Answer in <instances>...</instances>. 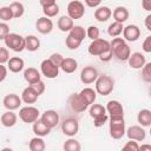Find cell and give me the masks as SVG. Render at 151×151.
<instances>
[{
	"mask_svg": "<svg viewBox=\"0 0 151 151\" xmlns=\"http://www.w3.org/2000/svg\"><path fill=\"white\" fill-rule=\"evenodd\" d=\"M125 134L129 139H133L136 142H143L146 137V131L140 125H132L125 130Z\"/></svg>",
	"mask_w": 151,
	"mask_h": 151,
	"instance_id": "obj_11",
	"label": "cell"
},
{
	"mask_svg": "<svg viewBox=\"0 0 151 151\" xmlns=\"http://www.w3.org/2000/svg\"><path fill=\"white\" fill-rule=\"evenodd\" d=\"M32 130L34 132L35 136H39V137H45V136H48L50 132H51V129L47 127L40 119H37L34 123H33V126H32Z\"/></svg>",
	"mask_w": 151,
	"mask_h": 151,
	"instance_id": "obj_26",
	"label": "cell"
},
{
	"mask_svg": "<svg viewBox=\"0 0 151 151\" xmlns=\"http://www.w3.org/2000/svg\"><path fill=\"white\" fill-rule=\"evenodd\" d=\"M21 101H22L21 100V97H19L15 93H9V94H6L4 97L2 104H4V106L7 110L14 111V110H17V109H19L21 106Z\"/></svg>",
	"mask_w": 151,
	"mask_h": 151,
	"instance_id": "obj_14",
	"label": "cell"
},
{
	"mask_svg": "<svg viewBox=\"0 0 151 151\" xmlns=\"http://www.w3.org/2000/svg\"><path fill=\"white\" fill-rule=\"evenodd\" d=\"M145 27L147 31H151V14L146 15L145 18Z\"/></svg>",
	"mask_w": 151,
	"mask_h": 151,
	"instance_id": "obj_52",
	"label": "cell"
},
{
	"mask_svg": "<svg viewBox=\"0 0 151 151\" xmlns=\"http://www.w3.org/2000/svg\"><path fill=\"white\" fill-rule=\"evenodd\" d=\"M50 60H51L54 65H57V66L60 68V65H61V63H63V60H64V57H63L60 53H52V54L50 55Z\"/></svg>",
	"mask_w": 151,
	"mask_h": 151,
	"instance_id": "obj_44",
	"label": "cell"
},
{
	"mask_svg": "<svg viewBox=\"0 0 151 151\" xmlns=\"http://www.w3.org/2000/svg\"><path fill=\"white\" fill-rule=\"evenodd\" d=\"M106 112L110 116H124V109L120 101L118 100H110L106 104Z\"/></svg>",
	"mask_w": 151,
	"mask_h": 151,
	"instance_id": "obj_21",
	"label": "cell"
},
{
	"mask_svg": "<svg viewBox=\"0 0 151 151\" xmlns=\"http://www.w3.org/2000/svg\"><path fill=\"white\" fill-rule=\"evenodd\" d=\"M112 17V11L107 6H98L94 11V19L99 22H105Z\"/></svg>",
	"mask_w": 151,
	"mask_h": 151,
	"instance_id": "obj_19",
	"label": "cell"
},
{
	"mask_svg": "<svg viewBox=\"0 0 151 151\" xmlns=\"http://www.w3.org/2000/svg\"><path fill=\"white\" fill-rule=\"evenodd\" d=\"M84 14H85V6L81 1L73 0L67 5V15L71 19L73 20L80 19L84 17Z\"/></svg>",
	"mask_w": 151,
	"mask_h": 151,
	"instance_id": "obj_7",
	"label": "cell"
},
{
	"mask_svg": "<svg viewBox=\"0 0 151 151\" xmlns=\"http://www.w3.org/2000/svg\"><path fill=\"white\" fill-rule=\"evenodd\" d=\"M9 8H11V11H12L13 18H15V19L21 18V17L24 15V13H25V7H24V5H22L21 2H19V1L12 2V4L9 5Z\"/></svg>",
	"mask_w": 151,
	"mask_h": 151,
	"instance_id": "obj_32",
	"label": "cell"
},
{
	"mask_svg": "<svg viewBox=\"0 0 151 151\" xmlns=\"http://www.w3.org/2000/svg\"><path fill=\"white\" fill-rule=\"evenodd\" d=\"M143 51L145 53H150L151 52V35H147L145 38V40L143 41Z\"/></svg>",
	"mask_w": 151,
	"mask_h": 151,
	"instance_id": "obj_47",
	"label": "cell"
},
{
	"mask_svg": "<svg viewBox=\"0 0 151 151\" xmlns=\"http://www.w3.org/2000/svg\"><path fill=\"white\" fill-rule=\"evenodd\" d=\"M7 71L8 68L6 66H4V64H0V83L4 81L7 77Z\"/></svg>",
	"mask_w": 151,
	"mask_h": 151,
	"instance_id": "obj_48",
	"label": "cell"
},
{
	"mask_svg": "<svg viewBox=\"0 0 151 151\" xmlns=\"http://www.w3.org/2000/svg\"><path fill=\"white\" fill-rule=\"evenodd\" d=\"M40 72L44 77H46L48 79H54L59 76V67L57 65H54L48 58V59H45V60L41 61Z\"/></svg>",
	"mask_w": 151,
	"mask_h": 151,
	"instance_id": "obj_8",
	"label": "cell"
},
{
	"mask_svg": "<svg viewBox=\"0 0 151 151\" xmlns=\"http://www.w3.org/2000/svg\"><path fill=\"white\" fill-rule=\"evenodd\" d=\"M107 120H109V116H107V113H105V114H101V116L94 118V119H93V125H94L96 127H100V126H103Z\"/></svg>",
	"mask_w": 151,
	"mask_h": 151,
	"instance_id": "obj_42",
	"label": "cell"
},
{
	"mask_svg": "<svg viewBox=\"0 0 151 151\" xmlns=\"http://www.w3.org/2000/svg\"><path fill=\"white\" fill-rule=\"evenodd\" d=\"M112 15H113L114 21H118V22H122V24H123V22H125V21L129 19L130 13H129V9H127L126 7H124V6H118V7H116V8L113 9Z\"/></svg>",
	"mask_w": 151,
	"mask_h": 151,
	"instance_id": "obj_25",
	"label": "cell"
},
{
	"mask_svg": "<svg viewBox=\"0 0 151 151\" xmlns=\"http://www.w3.org/2000/svg\"><path fill=\"white\" fill-rule=\"evenodd\" d=\"M4 41L6 47L14 52H21L25 50V37H21L18 33H8Z\"/></svg>",
	"mask_w": 151,
	"mask_h": 151,
	"instance_id": "obj_5",
	"label": "cell"
},
{
	"mask_svg": "<svg viewBox=\"0 0 151 151\" xmlns=\"http://www.w3.org/2000/svg\"><path fill=\"white\" fill-rule=\"evenodd\" d=\"M68 104H70V107L72 109V111L77 112V113H81L84 112L85 110H87V105L83 101V99L79 97L78 93H73L68 98Z\"/></svg>",
	"mask_w": 151,
	"mask_h": 151,
	"instance_id": "obj_16",
	"label": "cell"
},
{
	"mask_svg": "<svg viewBox=\"0 0 151 151\" xmlns=\"http://www.w3.org/2000/svg\"><path fill=\"white\" fill-rule=\"evenodd\" d=\"M142 78L146 83H151V63H145L142 67Z\"/></svg>",
	"mask_w": 151,
	"mask_h": 151,
	"instance_id": "obj_39",
	"label": "cell"
},
{
	"mask_svg": "<svg viewBox=\"0 0 151 151\" xmlns=\"http://www.w3.org/2000/svg\"><path fill=\"white\" fill-rule=\"evenodd\" d=\"M123 39L125 41H130V42H133V41H137L139 38H140V28L137 26V25H127L123 28Z\"/></svg>",
	"mask_w": 151,
	"mask_h": 151,
	"instance_id": "obj_13",
	"label": "cell"
},
{
	"mask_svg": "<svg viewBox=\"0 0 151 151\" xmlns=\"http://www.w3.org/2000/svg\"><path fill=\"white\" fill-rule=\"evenodd\" d=\"M78 94H79V97L83 99V101L87 106H90L91 104H93L96 101V99H97V92H96L94 88H91V87L83 88Z\"/></svg>",
	"mask_w": 151,
	"mask_h": 151,
	"instance_id": "obj_18",
	"label": "cell"
},
{
	"mask_svg": "<svg viewBox=\"0 0 151 151\" xmlns=\"http://www.w3.org/2000/svg\"><path fill=\"white\" fill-rule=\"evenodd\" d=\"M17 120H18L17 114L13 111H11V110H7L0 117V122H1V124L5 127H12V126H14L17 124Z\"/></svg>",
	"mask_w": 151,
	"mask_h": 151,
	"instance_id": "obj_22",
	"label": "cell"
},
{
	"mask_svg": "<svg viewBox=\"0 0 151 151\" xmlns=\"http://www.w3.org/2000/svg\"><path fill=\"white\" fill-rule=\"evenodd\" d=\"M9 33V26L4 21V22H0V40H4L5 37Z\"/></svg>",
	"mask_w": 151,
	"mask_h": 151,
	"instance_id": "obj_46",
	"label": "cell"
},
{
	"mask_svg": "<svg viewBox=\"0 0 151 151\" xmlns=\"http://www.w3.org/2000/svg\"><path fill=\"white\" fill-rule=\"evenodd\" d=\"M110 51H112L110 46V41L103 38H97L92 40V42L88 45V53L94 57H101Z\"/></svg>",
	"mask_w": 151,
	"mask_h": 151,
	"instance_id": "obj_4",
	"label": "cell"
},
{
	"mask_svg": "<svg viewBox=\"0 0 151 151\" xmlns=\"http://www.w3.org/2000/svg\"><path fill=\"white\" fill-rule=\"evenodd\" d=\"M81 42H83V40L73 37L70 33H68V35L66 37V40H65V44H66V46L70 50H77V48H79V46L81 45Z\"/></svg>",
	"mask_w": 151,
	"mask_h": 151,
	"instance_id": "obj_36",
	"label": "cell"
},
{
	"mask_svg": "<svg viewBox=\"0 0 151 151\" xmlns=\"http://www.w3.org/2000/svg\"><path fill=\"white\" fill-rule=\"evenodd\" d=\"M99 73L94 66H85L80 72V80L85 85H90L96 81Z\"/></svg>",
	"mask_w": 151,
	"mask_h": 151,
	"instance_id": "obj_9",
	"label": "cell"
},
{
	"mask_svg": "<svg viewBox=\"0 0 151 151\" xmlns=\"http://www.w3.org/2000/svg\"><path fill=\"white\" fill-rule=\"evenodd\" d=\"M35 28L41 34H48L53 29V21L45 15L40 17V18H38V20L35 22Z\"/></svg>",
	"mask_w": 151,
	"mask_h": 151,
	"instance_id": "obj_15",
	"label": "cell"
},
{
	"mask_svg": "<svg viewBox=\"0 0 151 151\" xmlns=\"http://www.w3.org/2000/svg\"><path fill=\"white\" fill-rule=\"evenodd\" d=\"M28 147L31 151H44L46 149V144H45V140L42 139V137L35 136L29 140Z\"/></svg>",
	"mask_w": 151,
	"mask_h": 151,
	"instance_id": "obj_31",
	"label": "cell"
},
{
	"mask_svg": "<svg viewBox=\"0 0 151 151\" xmlns=\"http://www.w3.org/2000/svg\"><path fill=\"white\" fill-rule=\"evenodd\" d=\"M9 59V52L6 47H0V64L7 63Z\"/></svg>",
	"mask_w": 151,
	"mask_h": 151,
	"instance_id": "obj_45",
	"label": "cell"
},
{
	"mask_svg": "<svg viewBox=\"0 0 151 151\" xmlns=\"http://www.w3.org/2000/svg\"><path fill=\"white\" fill-rule=\"evenodd\" d=\"M39 109L34 106H24L19 110V118L26 124H33L37 119H39Z\"/></svg>",
	"mask_w": 151,
	"mask_h": 151,
	"instance_id": "obj_6",
	"label": "cell"
},
{
	"mask_svg": "<svg viewBox=\"0 0 151 151\" xmlns=\"http://www.w3.org/2000/svg\"><path fill=\"white\" fill-rule=\"evenodd\" d=\"M59 6L57 4H53V5H50V6H46V7H42V13L45 17L47 18H54L57 17V14L59 13Z\"/></svg>",
	"mask_w": 151,
	"mask_h": 151,
	"instance_id": "obj_37",
	"label": "cell"
},
{
	"mask_svg": "<svg viewBox=\"0 0 151 151\" xmlns=\"http://www.w3.org/2000/svg\"><path fill=\"white\" fill-rule=\"evenodd\" d=\"M123 24L122 22H118V21H114V22H112L109 27H107V33H109V35L110 37H112V38H114V37H119L120 34H122V32H123Z\"/></svg>",
	"mask_w": 151,
	"mask_h": 151,
	"instance_id": "obj_33",
	"label": "cell"
},
{
	"mask_svg": "<svg viewBox=\"0 0 151 151\" xmlns=\"http://www.w3.org/2000/svg\"><path fill=\"white\" fill-rule=\"evenodd\" d=\"M47 127H50L51 130L53 129V127H55L58 124H59V114H58V112L57 111H54V110H46L42 114H41V117L39 118Z\"/></svg>",
	"mask_w": 151,
	"mask_h": 151,
	"instance_id": "obj_12",
	"label": "cell"
},
{
	"mask_svg": "<svg viewBox=\"0 0 151 151\" xmlns=\"http://www.w3.org/2000/svg\"><path fill=\"white\" fill-rule=\"evenodd\" d=\"M137 120L140 126L143 127H149L151 125V111L147 109H143L138 112Z\"/></svg>",
	"mask_w": 151,
	"mask_h": 151,
	"instance_id": "obj_28",
	"label": "cell"
},
{
	"mask_svg": "<svg viewBox=\"0 0 151 151\" xmlns=\"http://www.w3.org/2000/svg\"><path fill=\"white\" fill-rule=\"evenodd\" d=\"M129 61V66L131 68H134V70H140L145 63H146V59H145V55L142 54L140 52H134V53H131L129 59L126 60Z\"/></svg>",
	"mask_w": 151,
	"mask_h": 151,
	"instance_id": "obj_17",
	"label": "cell"
},
{
	"mask_svg": "<svg viewBox=\"0 0 151 151\" xmlns=\"http://www.w3.org/2000/svg\"><path fill=\"white\" fill-rule=\"evenodd\" d=\"M94 86H96V92L98 94L101 96H109L111 94V92L113 91V86H114V80L106 74H101L98 76V78L94 81Z\"/></svg>",
	"mask_w": 151,
	"mask_h": 151,
	"instance_id": "obj_3",
	"label": "cell"
},
{
	"mask_svg": "<svg viewBox=\"0 0 151 151\" xmlns=\"http://www.w3.org/2000/svg\"><path fill=\"white\" fill-rule=\"evenodd\" d=\"M58 28L61 31V32H70L71 28L74 26L73 24V19H71L68 15H61L59 19H58Z\"/></svg>",
	"mask_w": 151,
	"mask_h": 151,
	"instance_id": "obj_30",
	"label": "cell"
},
{
	"mask_svg": "<svg viewBox=\"0 0 151 151\" xmlns=\"http://www.w3.org/2000/svg\"><path fill=\"white\" fill-rule=\"evenodd\" d=\"M60 68L65 73H73L78 68V61L73 58H64V60L60 65Z\"/></svg>",
	"mask_w": 151,
	"mask_h": 151,
	"instance_id": "obj_29",
	"label": "cell"
},
{
	"mask_svg": "<svg viewBox=\"0 0 151 151\" xmlns=\"http://www.w3.org/2000/svg\"><path fill=\"white\" fill-rule=\"evenodd\" d=\"M142 7L145 11L150 12L151 11V0H142Z\"/></svg>",
	"mask_w": 151,
	"mask_h": 151,
	"instance_id": "obj_50",
	"label": "cell"
},
{
	"mask_svg": "<svg viewBox=\"0 0 151 151\" xmlns=\"http://www.w3.org/2000/svg\"><path fill=\"white\" fill-rule=\"evenodd\" d=\"M24 79L28 84H33V83H37V81H39L41 79V74L37 68L27 67V68L24 70Z\"/></svg>",
	"mask_w": 151,
	"mask_h": 151,
	"instance_id": "obj_23",
	"label": "cell"
},
{
	"mask_svg": "<svg viewBox=\"0 0 151 151\" xmlns=\"http://www.w3.org/2000/svg\"><path fill=\"white\" fill-rule=\"evenodd\" d=\"M0 19L2 21H9V20L13 19V14H12V11H11L9 6L0 7Z\"/></svg>",
	"mask_w": 151,
	"mask_h": 151,
	"instance_id": "obj_38",
	"label": "cell"
},
{
	"mask_svg": "<svg viewBox=\"0 0 151 151\" xmlns=\"http://www.w3.org/2000/svg\"><path fill=\"white\" fill-rule=\"evenodd\" d=\"M38 98H39V96L29 85L27 87H25L22 93H21V100L25 104H34L38 100Z\"/></svg>",
	"mask_w": 151,
	"mask_h": 151,
	"instance_id": "obj_24",
	"label": "cell"
},
{
	"mask_svg": "<svg viewBox=\"0 0 151 151\" xmlns=\"http://www.w3.org/2000/svg\"><path fill=\"white\" fill-rule=\"evenodd\" d=\"M63 147H64L65 151H80L81 145H80V143H79L77 139H74V138L71 137L70 139H67V140L64 143Z\"/></svg>",
	"mask_w": 151,
	"mask_h": 151,
	"instance_id": "obj_35",
	"label": "cell"
},
{
	"mask_svg": "<svg viewBox=\"0 0 151 151\" xmlns=\"http://www.w3.org/2000/svg\"><path fill=\"white\" fill-rule=\"evenodd\" d=\"M88 112H90L91 118L94 119V118H97V117H99V116H101V114H105V113H106V109H105L103 105H100V104L93 103V104L90 105Z\"/></svg>",
	"mask_w": 151,
	"mask_h": 151,
	"instance_id": "obj_34",
	"label": "cell"
},
{
	"mask_svg": "<svg viewBox=\"0 0 151 151\" xmlns=\"http://www.w3.org/2000/svg\"><path fill=\"white\" fill-rule=\"evenodd\" d=\"M61 131L64 134L68 137H73L78 133L79 131V123L74 118H66L61 123Z\"/></svg>",
	"mask_w": 151,
	"mask_h": 151,
	"instance_id": "obj_10",
	"label": "cell"
},
{
	"mask_svg": "<svg viewBox=\"0 0 151 151\" xmlns=\"http://www.w3.org/2000/svg\"><path fill=\"white\" fill-rule=\"evenodd\" d=\"M25 61L20 57H12L7 61V68L13 73H19L24 70Z\"/></svg>",
	"mask_w": 151,
	"mask_h": 151,
	"instance_id": "obj_20",
	"label": "cell"
},
{
	"mask_svg": "<svg viewBox=\"0 0 151 151\" xmlns=\"http://www.w3.org/2000/svg\"><path fill=\"white\" fill-rule=\"evenodd\" d=\"M123 150H129V151H139V145L136 140L130 139L129 142H126V144L123 146Z\"/></svg>",
	"mask_w": 151,
	"mask_h": 151,
	"instance_id": "obj_43",
	"label": "cell"
},
{
	"mask_svg": "<svg viewBox=\"0 0 151 151\" xmlns=\"http://www.w3.org/2000/svg\"><path fill=\"white\" fill-rule=\"evenodd\" d=\"M99 34H100V32H99V28L97 26H88L86 28V37L90 38L91 40L99 38Z\"/></svg>",
	"mask_w": 151,
	"mask_h": 151,
	"instance_id": "obj_40",
	"label": "cell"
},
{
	"mask_svg": "<svg viewBox=\"0 0 151 151\" xmlns=\"http://www.w3.org/2000/svg\"><path fill=\"white\" fill-rule=\"evenodd\" d=\"M110 125H109V131L110 136L113 139H120L125 136V119L124 116H110L109 117Z\"/></svg>",
	"mask_w": 151,
	"mask_h": 151,
	"instance_id": "obj_2",
	"label": "cell"
},
{
	"mask_svg": "<svg viewBox=\"0 0 151 151\" xmlns=\"http://www.w3.org/2000/svg\"><path fill=\"white\" fill-rule=\"evenodd\" d=\"M110 46L112 50L113 55L120 60V61H126L131 54V48L130 46L126 44V41L123 38L119 37H114L111 41H110Z\"/></svg>",
	"mask_w": 151,
	"mask_h": 151,
	"instance_id": "obj_1",
	"label": "cell"
},
{
	"mask_svg": "<svg viewBox=\"0 0 151 151\" xmlns=\"http://www.w3.org/2000/svg\"><path fill=\"white\" fill-rule=\"evenodd\" d=\"M139 150H142V151H144V150H146V151H151V145H150V144H144V145L139 146Z\"/></svg>",
	"mask_w": 151,
	"mask_h": 151,
	"instance_id": "obj_53",
	"label": "cell"
},
{
	"mask_svg": "<svg viewBox=\"0 0 151 151\" xmlns=\"http://www.w3.org/2000/svg\"><path fill=\"white\" fill-rule=\"evenodd\" d=\"M101 0H85V4L87 7H91V8H97L99 5H100Z\"/></svg>",
	"mask_w": 151,
	"mask_h": 151,
	"instance_id": "obj_49",
	"label": "cell"
},
{
	"mask_svg": "<svg viewBox=\"0 0 151 151\" xmlns=\"http://www.w3.org/2000/svg\"><path fill=\"white\" fill-rule=\"evenodd\" d=\"M29 86L37 92V94L38 96H40V94H42L44 93V91H45V83L40 79L39 81H37V83H33V84H29Z\"/></svg>",
	"mask_w": 151,
	"mask_h": 151,
	"instance_id": "obj_41",
	"label": "cell"
},
{
	"mask_svg": "<svg viewBox=\"0 0 151 151\" xmlns=\"http://www.w3.org/2000/svg\"><path fill=\"white\" fill-rule=\"evenodd\" d=\"M57 0H39L41 7H46V6H50V5H53V4H57L55 2Z\"/></svg>",
	"mask_w": 151,
	"mask_h": 151,
	"instance_id": "obj_51",
	"label": "cell"
},
{
	"mask_svg": "<svg viewBox=\"0 0 151 151\" xmlns=\"http://www.w3.org/2000/svg\"><path fill=\"white\" fill-rule=\"evenodd\" d=\"M40 47V40L35 35H26L25 37V50L29 52H35Z\"/></svg>",
	"mask_w": 151,
	"mask_h": 151,
	"instance_id": "obj_27",
	"label": "cell"
}]
</instances>
